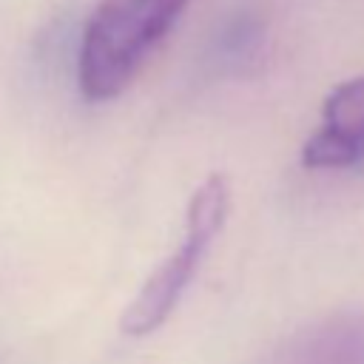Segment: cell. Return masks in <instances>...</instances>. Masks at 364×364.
<instances>
[{
    "instance_id": "6da1fadb",
    "label": "cell",
    "mask_w": 364,
    "mask_h": 364,
    "mask_svg": "<svg viewBox=\"0 0 364 364\" xmlns=\"http://www.w3.org/2000/svg\"><path fill=\"white\" fill-rule=\"evenodd\" d=\"M191 0H100L80 31L77 85L88 102L119 97Z\"/></svg>"
},
{
    "instance_id": "7a4b0ae2",
    "label": "cell",
    "mask_w": 364,
    "mask_h": 364,
    "mask_svg": "<svg viewBox=\"0 0 364 364\" xmlns=\"http://www.w3.org/2000/svg\"><path fill=\"white\" fill-rule=\"evenodd\" d=\"M228 210H230V182L222 173H210L188 202L185 233L179 245L173 247V253H168L162 264L154 267V273L145 279L139 293L128 301L119 318L125 336L142 338L168 321V316L176 310L179 299L185 296L188 284L199 273L219 230L225 228Z\"/></svg>"
},
{
    "instance_id": "3957f363",
    "label": "cell",
    "mask_w": 364,
    "mask_h": 364,
    "mask_svg": "<svg viewBox=\"0 0 364 364\" xmlns=\"http://www.w3.org/2000/svg\"><path fill=\"white\" fill-rule=\"evenodd\" d=\"M364 162V74L338 82L324 105L321 125L301 145L310 171H341Z\"/></svg>"
}]
</instances>
